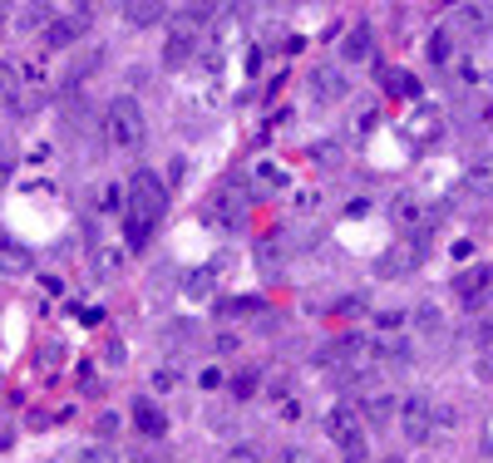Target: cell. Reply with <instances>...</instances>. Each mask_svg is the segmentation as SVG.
Listing matches in <instances>:
<instances>
[{
	"label": "cell",
	"mask_w": 493,
	"mask_h": 463,
	"mask_svg": "<svg viewBox=\"0 0 493 463\" xmlns=\"http://www.w3.org/2000/svg\"><path fill=\"white\" fill-rule=\"evenodd\" d=\"M143 133H149V124H143L139 99H128V94L109 99V108H104V139H109L114 149H139Z\"/></svg>",
	"instance_id": "cell-1"
},
{
	"label": "cell",
	"mask_w": 493,
	"mask_h": 463,
	"mask_svg": "<svg viewBox=\"0 0 493 463\" xmlns=\"http://www.w3.org/2000/svg\"><path fill=\"white\" fill-rule=\"evenodd\" d=\"M128 212L159 222V217L168 212V182L159 173H149V168H139V173L128 178Z\"/></svg>",
	"instance_id": "cell-2"
},
{
	"label": "cell",
	"mask_w": 493,
	"mask_h": 463,
	"mask_svg": "<svg viewBox=\"0 0 493 463\" xmlns=\"http://www.w3.org/2000/svg\"><path fill=\"white\" fill-rule=\"evenodd\" d=\"M247 207H252V198H247L242 182H222V188L212 192V212H218V222H222V227L247 222Z\"/></svg>",
	"instance_id": "cell-3"
},
{
	"label": "cell",
	"mask_w": 493,
	"mask_h": 463,
	"mask_svg": "<svg viewBox=\"0 0 493 463\" xmlns=\"http://www.w3.org/2000/svg\"><path fill=\"white\" fill-rule=\"evenodd\" d=\"M400 429L415 438V444H425L429 429H435V405H429L425 395H415V399H405L400 405Z\"/></svg>",
	"instance_id": "cell-4"
},
{
	"label": "cell",
	"mask_w": 493,
	"mask_h": 463,
	"mask_svg": "<svg viewBox=\"0 0 493 463\" xmlns=\"http://www.w3.org/2000/svg\"><path fill=\"white\" fill-rule=\"evenodd\" d=\"M183 296L188 301H212V296H218V262L183 272Z\"/></svg>",
	"instance_id": "cell-5"
},
{
	"label": "cell",
	"mask_w": 493,
	"mask_h": 463,
	"mask_svg": "<svg viewBox=\"0 0 493 463\" xmlns=\"http://www.w3.org/2000/svg\"><path fill=\"white\" fill-rule=\"evenodd\" d=\"M488 286H493V266H488V262H484V266H468V272L454 276V296L468 301V306H474V301L484 296Z\"/></svg>",
	"instance_id": "cell-6"
},
{
	"label": "cell",
	"mask_w": 493,
	"mask_h": 463,
	"mask_svg": "<svg viewBox=\"0 0 493 463\" xmlns=\"http://www.w3.org/2000/svg\"><path fill=\"white\" fill-rule=\"evenodd\" d=\"M375 55V26H351V35L341 40V59L345 65H365Z\"/></svg>",
	"instance_id": "cell-7"
},
{
	"label": "cell",
	"mask_w": 493,
	"mask_h": 463,
	"mask_svg": "<svg viewBox=\"0 0 493 463\" xmlns=\"http://www.w3.org/2000/svg\"><path fill=\"white\" fill-rule=\"evenodd\" d=\"M84 20H89V10H75V15H59V20H50V30H45V40L55 45V50H65V45H75L79 35H84Z\"/></svg>",
	"instance_id": "cell-8"
},
{
	"label": "cell",
	"mask_w": 493,
	"mask_h": 463,
	"mask_svg": "<svg viewBox=\"0 0 493 463\" xmlns=\"http://www.w3.org/2000/svg\"><path fill=\"white\" fill-rule=\"evenodd\" d=\"M405 129H410L415 143H429L439 133V108L435 104H415V114H410V124H405Z\"/></svg>",
	"instance_id": "cell-9"
},
{
	"label": "cell",
	"mask_w": 493,
	"mask_h": 463,
	"mask_svg": "<svg viewBox=\"0 0 493 463\" xmlns=\"http://www.w3.org/2000/svg\"><path fill=\"white\" fill-rule=\"evenodd\" d=\"M326 434L335 438V444H351V438L360 434V429H355V409H351V405H335V409L326 414Z\"/></svg>",
	"instance_id": "cell-10"
},
{
	"label": "cell",
	"mask_w": 493,
	"mask_h": 463,
	"mask_svg": "<svg viewBox=\"0 0 493 463\" xmlns=\"http://www.w3.org/2000/svg\"><path fill=\"white\" fill-rule=\"evenodd\" d=\"M134 419H139V429L149 434V438L168 434V419H163V409L153 405V399H139V405H134Z\"/></svg>",
	"instance_id": "cell-11"
},
{
	"label": "cell",
	"mask_w": 493,
	"mask_h": 463,
	"mask_svg": "<svg viewBox=\"0 0 493 463\" xmlns=\"http://www.w3.org/2000/svg\"><path fill=\"white\" fill-rule=\"evenodd\" d=\"M192 59V35H173V40H168V50H163V65L168 69H183Z\"/></svg>",
	"instance_id": "cell-12"
},
{
	"label": "cell",
	"mask_w": 493,
	"mask_h": 463,
	"mask_svg": "<svg viewBox=\"0 0 493 463\" xmlns=\"http://www.w3.org/2000/svg\"><path fill=\"white\" fill-rule=\"evenodd\" d=\"M400 272H410V247H395V252H385V262L375 266V276H400Z\"/></svg>",
	"instance_id": "cell-13"
},
{
	"label": "cell",
	"mask_w": 493,
	"mask_h": 463,
	"mask_svg": "<svg viewBox=\"0 0 493 463\" xmlns=\"http://www.w3.org/2000/svg\"><path fill=\"white\" fill-rule=\"evenodd\" d=\"M124 237H128V247H149V237H153V222H149V217H134V212H128V222H124Z\"/></svg>",
	"instance_id": "cell-14"
},
{
	"label": "cell",
	"mask_w": 493,
	"mask_h": 463,
	"mask_svg": "<svg viewBox=\"0 0 493 463\" xmlns=\"http://www.w3.org/2000/svg\"><path fill=\"white\" fill-rule=\"evenodd\" d=\"M316 94H321V99H341V94H345V79L331 75V69H316Z\"/></svg>",
	"instance_id": "cell-15"
},
{
	"label": "cell",
	"mask_w": 493,
	"mask_h": 463,
	"mask_svg": "<svg viewBox=\"0 0 493 463\" xmlns=\"http://www.w3.org/2000/svg\"><path fill=\"white\" fill-rule=\"evenodd\" d=\"M459 20L468 30H484L488 20H493V5H459Z\"/></svg>",
	"instance_id": "cell-16"
},
{
	"label": "cell",
	"mask_w": 493,
	"mask_h": 463,
	"mask_svg": "<svg viewBox=\"0 0 493 463\" xmlns=\"http://www.w3.org/2000/svg\"><path fill=\"white\" fill-rule=\"evenodd\" d=\"M0 99H10V104L20 108V75L10 65H0Z\"/></svg>",
	"instance_id": "cell-17"
},
{
	"label": "cell",
	"mask_w": 493,
	"mask_h": 463,
	"mask_svg": "<svg viewBox=\"0 0 493 463\" xmlns=\"http://www.w3.org/2000/svg\"><path fill=\"white\" fill-rule=\"evenodd\" d=\"M163 5H153V0H143V5H124V20H134V26H149V20H159Z\"/></svg>",
	"instance_id": "cell-18"
},
{
	"label": "cell",
	"mask_w": 493,
	"mask_h": 463,
	"mask_svg": "<svg viewBox=\"0 0 493 463\" xmlns=\"http://www.w3.org/2000/svg\"><path fill=\"white\" fill-rule=\"evenodd\" d=\"M390 414H395V399L390 395H380V399H370V405H365V419L370 424H385Z\"/></svg>",
	"instance_id": "cell-19"
},
{
	"label": "cell",
	"mask_w": 493,
	"mask_h": 463,
	"mask_svg": "<svg viewBox=\"0 0 493 463\" xmlns=\"http://www.w3.org/2000/svg\"><path fill=\"white\" fill-rule=\"evenodd\" d=\"M488 188H493V163H478L468 173V192H488Z\"/></svg>",
	"instance_id": "cell-20"
},
{
	"label": "cell",
	"mask_w": 493,
	"mask_h": 463,
	"mask_svg": "<svg viewBox=\"0 0 493 463\" xmlns=\"http://www.w3.org/2000/svg\"><path fill=\"white\" fill-rule=\"evenodd\" d=\"M227 463H262V454H257L252 444H237L232 454H227Z\"/></svg>",
	"instance_id": "cell-21"
},
{
	"label": "cell",
	"mask_w": 493,
	"mask_h": 463,
	"mask_svg": "<svg viewBox=\"0 0 493 463\" xmlns=\"http://www.w3.org/2000/svg\"><path fill=\"white\" fill-rule=\"evenodd\" d=\"M232 395H257V375H237V385H232Z\"/></svg>",
	"instance_id": "cell-22"
},
{
	"label": "cell",
	"mask_w": 493,
	"mask_h": 463,
	"mask_svg": "<svg viewBox=\"0 0 493 463\" xmlns=\"http://www.w3.org/2000/svg\"><path fill=\"white\" fill-rule=\"evenodd\" d=\"M79 463H114V454H109V448H84Z\"/></svg>",
	"instance_id": "cell-23"
},
{
	"label": "cell",
	"mask_w": 493,
	"mask_h": 463,
	"mask_svg": "<svg viewBox=\"0 0 493 463\" xmlns=\"http://www.w3.org/2000/svg\"><path fill=\"white\" fill-rule=\"evenodd\" d=\"M444 59H449V30L435 35V65H444Z\"/></svg>",
	"instance_id": "cell-24"
},
{
	"label": "cell",
	"mask_w": 493,
	"mask_h": 463,
	"mask_svg": "<svg viewBox=\"0 0 493 463\" xmlns=\"http://www.w3.org/2000/svg\"><path fill=\"white\" fill-rule=\"evenodd\" d=\"M484 448H488V454H493V419L484 424Z\"/></svg>",
	"instance_id": "cell-25"
}]
</instances>
